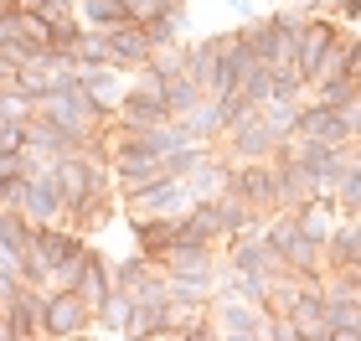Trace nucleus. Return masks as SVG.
Returning a JSON list of instances; mask_svg holds the SVG:
<instances>
[{
  "label": "nucleus",
  "mask_w": 361,
  "mask_h": 341,
  "mask_svg": "<svg viewBox=\"0 0 361 341\" xmlns=\"http://www.w3.org/2000/svg\"><path fill=\"white\" fill-rule=\"evenodd\" d=\"M222 6H227V11H238V16H248V21H253V0H222Z\"/></svg>",
  "instance_id": "28"
},
{
  "label": "nucleus",
  "mask_w": 361,
  "mask_h": 341,
  "mask_svg": "<svg viewBox=\"0 0 361 341\" xmlns=\"http://www.w3.org/2000/svg\"><path fill=\"white\" fill-rule=\"evenodd\" d=\"M274 321L264 305H248L238 295H217L212 300V326H217V341H274Z\"/></svg>",
  "instance_id": "3"
},
{
  "label": "nucleus",
  "mask_w": 361,
  "mask_h": 341,
  "mask_svg": "<svg viewBox=\"0 0 361 341\" xmlns=\"http://www.w3.org/2000/svg\"><path fill=\"white\" fill-rule=\"evenodd\" d=\"M346 73H361V37H346Z\"/></svg>",
  "instance_id": "26"
},
{
  "label": "nucleus",
  "mask_w": 361,
  "mask_h": 341,
  "mask_svg": "<svg viewBox=\"0 0 361 341\" xmlns=\"http://www.w3.org/2000/svg\"><path fill=\"white\" fill-rule=\"evenodd\" d=\"M78 83L88 88V99L104 114H114L124 104V93H129V78L119 68H109V62H78Z\"/></svg>",
  "instance_id": "11"
},
{
  "label": "nucleus",
  "mask_w": 361,
  "mask_h": 341,
  "mask_svg": "<svg viewBox=\"0 0 361 341\" xmlns=\"http://www.w3.org/2000/svg\"><path fill=\"white\" fill-rule=\"evenodd\" d=\"M336 207H341V217L361 213V150H356V160L346 166V176L336 181Z\"/></svg>",
  "instance_id": "24"
},
{
  "label": "nucleus",
  "mask_w": 361,
  "mask_h": 341,
  "mask_svg": "<svg viewBox=\"0 0 361 341\" xmlns=\"http://www.w3.org/2000/svg\"><path fill=\"white\" fill-rule=\"evenodd\" d=\"M135 227V243H140V253L145 258H160L176 243V227H180V217H135L129 222Z\"/></svg>",
  "instance_id": "18"
},
{
  "label": "nucleus",
  "mask_w": 361,
  "mask_h": 341,
  "mask_svg": "<svg viewBox=\"0 0 361 341\" xmlns=\"http://www.w3.org/2000/svg\"><path fill=\"white\" fill-rule=\"evenodd\" d=\"M264 233H269V243H274V253H279V264H284V269H294V274H310V280H325L320 243H310V238H305L300 213H269Z\"/></svg>",
  "instance_id": "1"
},
{
  "label": "nucleus",
  "mask_w": 361,
  "mask_h": 341,
  "mask_svg": "<svg viewBox=\"0 0 361 341\" xmlns=\"http://www.w3.org/2000/svg\"><path fill=\"white\" fill-rule=\"evenodd\" d=\"M356 99V78L341 73V78H325V83H310V104H325V109H346Z\"/></svg>",
  "instance_id": "22"
},
{
  "label": "nucleus",
  "mask_w": 361,
  "mask_h": 341,
  "mask_svg": "<svg viewBox=\"0 0 361 341\" xmlns=\"http://www.w3.org/2000/svg\"><path fill=\"white\" fill-rule=\"evenodd\" d=\"M222 140H227V155H233V160H274V155L289 145V140H279L274 124L264 119V104H253Z\"/></svg>",
  "instance_id": "4"
},
{
  "label": "nucleus",
  "mask_w": 361,
  "mask_h": 341,
  "mask_svg": "<svg viewBox=\"0 0 361 341\" xmlns=\"http://www.w3.org/2000/svg\"><path fill=\"white\" fill-rule=\"evenodd\" d=\"M356 88H361V73H356Z\"/></svg>",
  "instance_id": "31"
},
{
  "label": "nucleus",
  "mask_w": 361,
  "mask_h": 341,
  "mask_svg": "<svg viewBox=\"0 0 361 341\" xmlns=\"http://www.w3.org/2000/svg\"><path fill=\"white\" fill-rule=\"evenodd\" d=\"M284 6H300L305 16H320V0H284Z\"/></svg>",
  "instance_id": "29"
},
{
  "label": "nucleus",
  "mask_w": 361,
  "mask_h": 341,
  "mask_svg": "<svg viewBox=\"0 0 361 341\" xmlns=\"http://www.w3.org/2000/svg\"><path fill=\"white\" fill-rule=\"evenodd\" d=\"M196 99H202V83H196L191 73H171V78H166V109L176 114V119H180L186 109H196Z\"/></svg>",
  "instance_id": "23"
},
{
  "label": "nucleus",
  "mask_w": 361,
  "mask_h": 341,
  "mask_svg": "<svg viewBox=\"0 0 361 341\" xmlns=\"http://www.w3.org/2000/svg\"><path fill=\"white\" fill-rule=\"evenodd\" d=\"M356 145H361V135H356Z\"/></svg>",
  "instance_id": "32"
},
{
  "label": "nucleus",
  "mask_w": 361,
  "mask_h": 341,
  "mask_svg": "<svg viewBox=\"0 0 361 341\" xmlns=\"http://www.w3.org/2000/svg\"><path fill=\"white\" fill-rule=\"evenodd\" d=\"M166 119H176V114L166 109V99H145V93H135V88H129L124 104L114 109V124L129 129V135H150V129L166 124Z\"/></svg>",
  "instance_id": "14"
},
{
  "label": "nucleus",
  "mask_w": 361,
  "mask_h": 341,
  "mask_svg": "<svg viewBox=\"0 0 361 341\" xmlns=\"http://www.w3.org/2000/svg\"><path fill=\"white\" fill-rule=\"evenodd\" d=\"M78 300H83L88 305V311H98V305H104L109 300V289H114V264H109V258L104 253H88V264H83V274H78Z\"/></svg>",
  "instance_id": "17"
},
{
  "label": "nucleus",
  "mask_w": 361,
  "mask_h": 341,
  "mask_svg": "<svg viewBox=\"0 0 361 341\" xmlns=\"http://www.w3.org/2000/svg\"><path fill=\"white\" fill-rule=\"evenodd\" d=\"M150 57H155V42L145 37L140 21H124V26L109 31V62H114L119 73H135V68H145Z\"/></svg>",
  "instance_id": "12"
},
{
  "label": "nucleus",
  "mask_w": 361,
  "mask_h": 341,
  "mask_svg": "<svg viewBox=\"0 0 361 341\" xmlns=\"http://www.w3.org/2000/svg\"><path fill=\"white\" fill-rule=\"evenodd\" d=\"M21 213L31 222H62L68 227V191L57 186V176H31V191H26Z\"/></svg>",
  "instance_id": "13"
},
{
  "label": "nucleus",
  "mask_w": 361,
  "mask_h": 341,
  "mask_svg": "<svg viewBox=\"0 0 361 341\" xmlns=\"http://www.w3.org/2000/svg\"><path fill=\"white\" fill-rule=\"evenodd\" d=\"M171 300L180 305H212L217 300V274H166Z\"/></svg>",
  "instance_id": "20"
},
{
  "label": "nucleus",
  "mask_w": 361,
  "mask_h": 341,
  "mask_svg": "<svg viewBox=\"0 0 361 341\" xmlns=\"http://www.w3.org/2000/svg\"><path fill=\"white\" fill-rule=\"evenodd\" d=\"M294 135L325 140V145H356V129H351V119H346V109H325V104H300Z\"/></svg>",
  "instance_id": "8"
},
{
  "label": "nucleus",
  "mask_w": 361,
  "mask_h": 341,
  "mask_svg": "<svg viewBox=\"0 0 361 341\" xmlns=\"http://www.w3.org/2000/svg\"><path fill=\"white\" fill-rule=\"evenodd\" d=\"M109 217H114V197H109V191H93V197L68 202V227H73V233H83V238L104 233Z\"/></svg>",
  "instance_id": "16"
},
{
  "label": "nucleus",
  "mask_w": 361,
  "mask_h": 341,
  "mask_svg": "<svg viewBox=\"0 0 361 341\" xmlns=\"http://www.w3.org/2000/svg\"><path fill=\"white\" fill-rule=\"evenodd\" d=\"M233 171H238V160H233V155H227V160L207 155L202 166H196V171L186 176L191 197H196V202H212V197H222V191H233Z\"/></svg>",
  "instance_id": "15"
},
{
  "label": "nucleus",
  "mask_w": 361,
  "mask_h": 341,
  "mask_svg": "<svg viewBox=\"0 0 361 341\" xmlns=\"http://www.w3.org/2000/svg\"><path fill=\"white\" fill-rule=\"evenodd\" d=\"M88 253H93V243L73 249V253H68V258H62V264L52 269V285H47V289H73V285H78V274H83V264H88Z\"/></svg>",
  "instance_id": "25"
},
{
  "label": "nucleus",
  "mask_w": 361,
  "mask_h": 341,
  "mask_svg": "<svg viewBox=\"0 0 361 341\" xmlns=\"http://www.w3.org/2000/svg\"><path fill=\"white\" fill-rule=\"evenodd\" d=\"M93 311L78 300V289H47V316H42V341H73L88 336Z\"/></svg>",
  "instance_id": "6"
},
{
  "label": "nucleus",
  "mask_w": 361,
  "mask_h": 341,
  "mask_svg": "<svg viewBox=\"0 0 361 341\" xmlns=\"http://www.w3.org/2000/svg\"><path fill=\"white\" fill-rule=\"evenodd\" d=\"M325 341H361V300H325Z\"/></svg>",
  "instance_id": "19"
},
{
  "label": "nucleus",
  "mask_w": 361,
  "mask_h": 341,
  "mask_svg": "<svg viewBox=\"0 0 361 341\" xmlns=\"http://www.w3.org/2000/svg\"><path fill=\"white\" fill-rule=\"evenodd\" d=\"M222 264L227 269H248V274H284V264H279V253H274V243L264 227H253V233H238V238H227L222 243Z\"/></svg>",
  "instance_id": "7"
},
{
  "label": "nucleus",
  "mask_w": 361,
  "mask_h": 341,
  "mask_svg": "<svg viewBox=\"0 0 361 341\" xmlns=\"http://www.w3.org/2000/svg\"><path fill=\"white\" fill-rule=\"evenodd\" d=\"M346 227H351V243H356V253H361V213H346Z\"/></svg>",
  "instance_id": "27"
},
{
  "label": "nucleus",
  "mask_w": 361,
  "mask_h": 341,
  "mask_svg": "<svg viewBox=\"0 0 361 341\" xmlns=\"http://www.w3.org/2000/svg\"><path fill=\"white\" fill-rule=\"evenodd\" d=\"M78 21H83V26H98V31H114V26L135 21V16H129L124 0H78Z\"/></svg>",
  "instance_id": "21"
},
{
  "label": "nucleus",
  "mask_w": 361,
  "mask_h": 341,
  "mask_svg": "<svg viewBox=\"0 0 361 341\" xmlns=\"http://www.w3.org/2000/svg\"><path fill=\"white\" fill-rule=\"evenodd\" d=\"M336 37H341V21H331V16H305L300 42H294V68L305 73V83H310V73L320 68V57L331 52Z\"/></svg>",
  "instance_id": "9"
},
{
  "label": "nucleus",
  "mask_w": 361,
  "mask_h": 341,
  "mask_svg": "<svg viewBox=\"0 0 361 341\" xmlns=\"http://www.w3.org/2000/svg\"><path fill=\"white\" fill-rule=\"evenodd\" d=\"M6 11H16V0H0V16H6Z\"/></svg>",
  "instance_id": "30"
},
{
  "label": "nucleus",
  "mask_w": 361,
  "mask_h": 341,
  "mask_svg": "<svg viewBox=\"0 0 361 341\" xmlns=\"http://www.w3.org/2000/svg\"><path fill=\"white\" fill-rule=\"evenodd\" d=\"M233 191L243 202H253L258 213H279V197H274V160H238L233 171Z\"/></svg>",
  "instance_id": "10"
},
{
  "label": "nucleus",
  "mask_w": 361,
  "mask_h": 341,
  "mask_svg": "<svg viewBox=\"0 0 361 341\" xmlns=\"http://www.w3.org/2000/svg\"><path fill=\"white\" fill-rule=\"evenodd\" d=\"M37 114H42V119H57V124H73V129H98V124L109 119V114L88 99L83 83H62V88H52V93L37 104Z\"/></svg>",
  "instance_id": "5"
},
{
  "label": "nucleus",
  "mask_w": 361,
  "mask_h": 341,
  "mask_svg": "<svg viewBox=\"0 0 361 341\" xmlns=\"http://www.w3.org/2000/svg\"><path fill=\"white\" fill-rule=\"evenodd\" d=\"M124 217L135 222V217H186L196 197H191V186L180 181V176H160V181L150 186H135V191H124Z\"/></svg>",
  "instance_id": "2"
}]
</instances>
